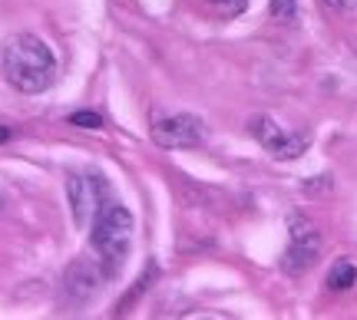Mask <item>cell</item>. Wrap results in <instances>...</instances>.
<instances>
[{
  "instance_id": "1",
  "label": "cell",
  "mask_w": 357,
  "mask_h": 320,
  "mask_svg": "<svg viewBox=\"0 0 357 320\" xmlns=\"http://www.w3.org/2000/svg\"><path fill=\"white\" fill-rule=\"evenodd\" d=\"M0 63H3V77L17 93H43L56 79V56L53 50L33 33H13L3 43L0 53Z\"/></svg>"
},
{
  "instance_id": "2",
  "label": "cell",
  "mask_w": 357,
  "mask_h": 320,
  "mask_svg": "<svg viewBox=\"0 0 357 320\" xmlns=\"http://www.w3.org/2000/svg\"><path fill=\"white\" fill-rule=\"evenodd\" d=\"M129 244H132V215H129V208L109 202L100 215L93 218L89 248L96 251V257H100V264L106 271H119L123 257L129 255Z\"/></svg>"
},
{
  "instance_id": "3",
  "label": "cell",
  "mask_w": 357,
  "mask_h": 320,
  "mask_svg": "<svg viewBox=\"0 0 357 320\" xmlns=\"http://www.w3.org/2000/svg\"><path fill=\"white\" fill-rule=\"evenodd\" d=\"M321 251V231L318 225L305 215H291L288 221V251H284V271L288 274H301L318 261Z\"/></svg>"
},
{
  "instance_id": "4",
  "label": "cell",
  "mask_w": 357,
  "mask_h": 320,
  "mask_svg": "<svg viewBox=\"0 0 357 320\" xmlns=\"http://www.w3.org/2000/svg\"><path fill=\"white\" fill-rule=\"evenodd\" d=\"M66 195H70L73 218H77L79 225H89V221L106 208L102 205V195H109V185H106L100 175H70Z\"/></svg>"
},
{
  "instance_id": "5",
  "label": "cell",
  "mask_w": 357,
  "mask_h": 320,
  "mask_svg": "<svg viewBox=\"0 0 357 320\" xmlns=\"http://www.w3.org/2000/svg\"><path fill=\"white\" fill-rule=\"evenodd\" d=\"M205 139V126L199 115L178 113V115H166L153 126V142L162 149H189L199 145Z\"/></svg>"
},
{
  "instance_id": "6",
  "label": "cell",
  "mask_w": 357,
  "mask_h": 320,
  "mask_svg": "<svg viewBox=\"0 0 357 320\" xmlns=\"http://www.w3.org/2000/svg\"><path fill=\"white\" fill-rule=\"evenodd\" d=\"M252 136H255L275 159H298V155L307 149V136H294V132H288V129L278 126V122L268 119V115L252 119Z\"/></svg>"
},
{
  "instance_id": "7",
  "label": "cell",
  "mask_w": 357,
  "mask_h": 320,
  "mask_svg": "<svg viewBox=\"0 0 357 320\" xmlns=\"http://www.w3.org/2000/svg\"><path fill=\"white\" fill-rule=\"evenodd\" d=\"M354 281H357V268L351 264V261H337L331 268V274H328V287L331 291H347V287H354Z\"/></svg>"
},
{
  "instance_id": "8",
  "label": "cell",
  "mask_w": 357,
  "mask_h": 320,
  "mask_svg": "<svg viewBox=\"0 0 357 320\" xmlns=\"http://www.w3.org/2000/svg\"><path fill=\"white\" fill-rule=\"evenodd\" d=\"M70 126H79V129H100L102 126V119H100V113H73L70 115Z\"/></svg>"
},
{
  "instance_id": "9",
  "label": "cell",
  "mask_w": 357,
  "mask_h": 320,
  "mask_svg": "<svg viewBox=\"0 0 357 320\" xmlns=\"http://www.w3.org/2000/svg\"><path fill=\"white\" fill-rule=\"evenodd\" d=\"M271 17H275V20H291L294 0H271Z\"/></svg>"
},
{
  "instance_id": "10",
  "label": "cell",
  "mask_w": 357,
  "mask_h": 320,
  "mask_svg": "<svg viewBox=\"0 0 357 320\" xmlns=\"http://www.w3.org/2000/svg\"><path fill=\"white\" fill-rule=\"evenodd\" d=\"M208 3H215L218 10H225V13H242L245 10V0H208Z\"/></svg>"
},
{
  "instance_id": "11",
  "label": "cell",
  "mask_w": 357,
  "mask_h": 320,
  "mask_svg": "<svg viewBox=\"0 0 357 320\" xmlns=\"http://www.w3.org/2000/svg\"><path fill=\"white\" fill-rule=\"evenodd\" d=\"M324 3H331V7H351V0H324Z\"/></svg>"
},
{
  "instance_id": "12",
  "label": "cell",
  "mask_w": 357,
  "mask_h": 320,
  "mask_svg": "<svg viewBox=\"0 0 357 320\" xmlns=\"http://www.w3.org/2000/svg\"><path fill=\"white\" fill-rule=\"evenodd\" d=\"M7 139H10V129H7V126H0V142H7Z\"/></svg>"
}]
</instances>
